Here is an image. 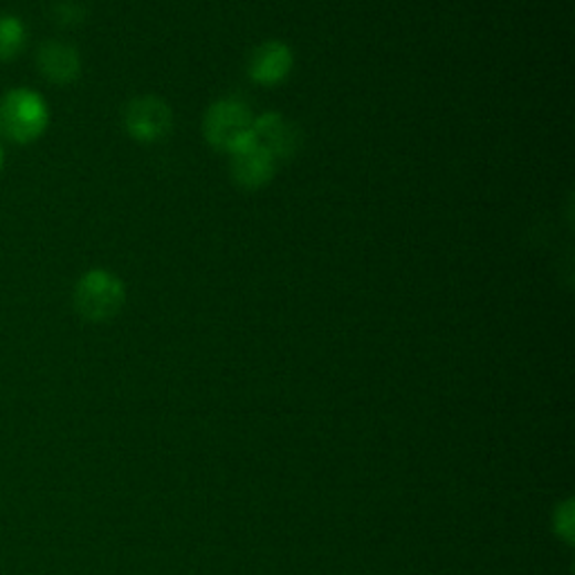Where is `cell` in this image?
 <instances>
[{
  "label": "cell",
  "instance_id": "obj_1",
  "mask_svg": "<svg viewBox=\"0 0 575 575\" xmlns=\"http://www.w3.org/2000/svg\"><path fill=\"white\" fill-rule=\"evenodd\" d=\"M202 130L211 147L223 149L230 156L257 142L254 115L237 100H221L211 104L205 113Z\"/></svg>",
  "mask_w": 575,
  "mask_h": 575
},
{
  "label": "cell",
  "instance_id": "obj_2",
  "mask_svg": "<svg viewBox=\"0 0 575 575\" xmlns=\"http://www.w3.org/2000/svg\"><path fill=\"white\" fill-rule=\"evenodd\" d=\"M48 126V106L39 93L30 88H17L0 102V133L8 139L28 144Z\"/></svg>",
  "mask_w": 575,
  "mask_h": 575
},
{
  "label": "cell",
  "instance_id": "obj_3",
  "mask_svg": "<svg viewBox=\"0 0 575 575\" xmlns=\"http://www.w3.org/2000/svg\"><path fill=\"white\" fill-rule=\"evenodd\" d=\"M126 291L117 274L108 270H91L86 272L75 288V306L77 311L93 322L111 320L124 306Z\"/></svg>",
  "mask_w": 575,
  "mask_h": 575
},
{
  "label": "cell",
  "instance_id": "obj_4",
  "mask_svg": "<svg viewBox=\"0 0 575 575\" xmlns=\"http://www.w3.org/2000/svg\"><path fill=\"white\" fill-rule=\"evenodd\" d=\"M171 108L160 97H135L124 111V128L137 142H158L169 135Z\"/></svg>",
  "mask_w": 575,
  "mask_h": 575
},
{
  "label": "cell",
  "instance_id": "obj_5",
  "mask_svg": "<svg viewBox=\"0 0 575 575\" xmlns=\"http://www.w3.org/2000/svg\"><path fill=\"white\" fill-rule=\"evenodd\" d=\"M254 137L263 149H268L276 163L293 158L300 149L297 128L285 122L279 113H263L254 117Z\"/></svg>",
  "mask_w": 575,
  "mask_h": 575
},
{
  "label": "cell",
  "instance_id": "obj_6",
  "mask_svg": "<svg viewBox=\"0 0 575 575\" xmlns=\"http://www.w3.org/2000/svg\"><path fill=\"white\" fill-rule=\"evenodd\" d=\"M291 70H293V50L281 41H265L254 50L248 75L259 86H276L291 75Z\"/></svg>",
  "mask_w": 575,
  "mask_h": 575
},
{
  "label": "cell",
  "instance_id": "obj_7",
  "mask_svg": "<svg viewBox=\"0 0 575 575\" xmlns=\"http://www.w3.org/2000/svg\"><path fill=\"white\" fill-rule=\"evenodd\" d=\"M276 165L279 163L274 156L254 142L250 147L232 154V178L245 189H259L272 180Z\"/></svg>",
  "mask_w": 575,
  "mask_h": 575
},
{
  "label": "cell",
  "instance_id": "obj_8",
  "mask_svg": "<svg viewBox=\"0 0 575 575\" xmlns=\"http://www.w3.org/2000/svg\"><path fill=\"white\" fill-rule=\"evenodd\" d=\"M36 63H39V70L43 72V77H48L54 84L75 82L77 75H80V70H82V61H80L77 50L67 45V43H61V41L43 43L41 50H39Z\"/></svg>",
  "mask_w": 575,
  "mask_h": 575
},
{
  "label": "cell",
  "instance_id": "obj_9",
  "mask_svg": "<svg viewBox=\"0 0 575 575\" xmlns=\"http://www.w3.org/2000/svg\"><path fill=\"white\" fill-rule=\"evenodd\" d=\"M25 41V28L19 19L0 14V61L14 59Z\"/></svg>",
  "mask_w": 575,
  "mask_h": 575
},
{
  "label": "cell",
  "instance_id": "obj_10",
  "mask_svg": "<svg viewBox=\"0 0 575 575\" xmlns=\"http://www.w3.org/2000/svg\"><path fill=\"white\" fill-rule=\"evenodd\" d=\"M0 167H3V147H0Z\"/></svg>",
  "mask_w": 575,
  "mask_h": 575
}]
</instances>
